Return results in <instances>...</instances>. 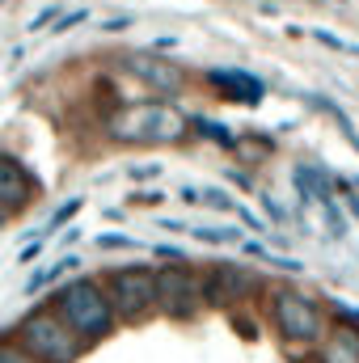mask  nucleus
Segmentation results:
<instances>
[{"mask_svg": "<svg viewBox=\"0 0 359 363\" xmlns=\"http://www.w3.org/2000/svg\"><path fill=\"white\" fill-rule=\"evenodd\" d=\"M0 363H34V359H26L17 347H0Z\"/></svg>", "mask_w": 359, "mask_h": 363, "instance_id": "4be33fe9", "label": "nucleus"}, {"mask_svg": "<svg viewBox=\"0 0 359 363\" xmlns=\"http://www.w3.org/2000/svg\"><path fill=\"white\" fill-rule=\"evenodd\" d=\"M0 224H4V211H0Z\"/></svg>", "mask_w": 359, "mask_h": 363, "instance_id": "c756f323", "label": "nucleus"}, {"mask_svg": "<svg viewBox=\"0 0 359 363\" xmlns=\"http://www.w3.org/2000/svg\"><path fill=\"white\" fill-rule=\"evenodd\" d=\"M157 300L170 317H190L203 300V283L186 267H170L165 274H157Z\"/></svg>", "mask_w": 359, "mask_h": 363, "instance_id": "39448f33", "label": "nucleus"}, {"mask_svg": "<svg viewBox=\"0 0 359 363\" xmlns=\"http://www.w3.org/2000/svg\"><path fill=\"white\" fill-rule=\"evenodd\" d=\"M275 325H279V334L292 338V342H313V338L321 334V313H317V304H313L309 296L283 291V296L275 300Z\"/></svg>", "mask_w": 359, "mask_h": 363, "instance_id": "20e7f679", "label": "nucleus"}, {"mask_svg": "<svg viewBox=\"0 0 359 363\" xmlns=\"http://www.w3.org/2000/svg\"><path fill=\"white\" fill-rule=\"evenodd\" d=\"M241 287H245V271L216 262V271L207 274V283H203V296H207L211 304H228V300H237Z\"/></svg>", "mask_w": 359, "mask_h": 363, "instance_id": "1a4fd4ad", "label": "nucleus"}, {"mask_svg": "<svg viewBox=\"0 0 359 363\" xmlns=\"http://www.w3.org/2000/svg\"><path fill=\"white\" fill-rule=\"evenodd\" d=\"M127 174H131L136 182H153V178H161V165H131Z\"/></svg>", "mask_w": 359, "mask_h": 363, "instance_id": "aec40b11", "label": "nucleus"}, {"mask_svg": "<svg viewBox=\"0 0 359 363\" xmlns=\"http://www.w3.org/2000/svg\"><path fill=\"white\" fill-rule=\"evenodd\" d=\"M263 207H267V216H275V220H283V211H279V203H275V199H267Z\"/></svg>", "mask_w": 359, "mask_h": 363, "instance_id": "bb28decb", "label": "nucleus"}, {"mask_svg": "<svg viewBox=\"0 0 359 363\" xmlns=\"http://www.w3.org/2000/svg\"><path fill=\"white\" fill-rule=\"evenodd\" d=\"M110 135L123 144H174L186 135V114L170 101H131L110 118Z\"/></svg>", "mask_w": 359, "mask_h": 363, "instance_id": "f257e3e1", "label": "nucleus"}, {"mask_svg": "<svg viewBox=\"0 0 359 363\" xmlns=\"http://www.w3.org/2000/svg\"><path fill=\"white\" fill-rule=\"evenodd\" d=\"M203 207H211V211H237V203H233L224 190H216V186L203 190Z\"/></svg>", "mask_w": 359, "mask_h": 363, "instance_id": "dca6fc26", "label": "nucleus"}, {"mask_svg": "<svg viewBox=\"0 0 359 363\" xmlns=\"http://www.w3.org/2000/svg\"><path fill=\"white\" fill-rule=\"evenodd\" d=\"M292 182H296L300 199H317L321 207L330 203V174H326L321 165H296V174H292Z\"/></svg>", "mask_w": 359, "mask_h": 363, "instance_id": "9d476101", "label": "nucleus"}, {"mask_svg": "<svg viewBox=\"0 0 359 363\" xmlns=\"http://www.w3.org/2000/svg\"><path fill=\"white\" fill-rule=\"evenodd\" d=\"M110 300L123 317H140L157 300V274L148 271H118L110 279Z\"/></svg>", "mask_w": 359, "mask_h": 363, "instance_id": "423d86ee", "label": "nucleus"}, {"mask_svg": "<svg viewBox=\"0 0 359 363\" xmlns=\"http://www.w3.org/2000/svg\"><path fill=\"white\" fill-rule=\"evenodd\" d=\"M326 220H330V228H334V237H347V220H343V211H338L334 203H326Z\"/></svg>", "mask_w": 359, "mask_h": 363, "instance_id": "6ab92c4d", "label": "nucleus"}, {"mask_svg": "<svg viewBox=\"0 0 359 363\" xmlns=\"http://www.w3.org/2000/svg\"><path fill=\"white\" fill-rule=\"evenodd\" d=\"M51 17H55V9H47V13H38V17H34V21H30V30H43V26H47V21H51Z\"/></svg>", "mask_w": 359, "mask_h": 363, "instance_id": "a878e982", "label": "nucleus"}, {"mask_svg": "<svg viewBox=\"0 0 359 363\" xmlns=\"http://www.w3.org/2000/svg\"><path fill=\"white\" fill-rule=\"evenodd\" d=\"M85 21V9H77V13H68V17H60V26H55V34H68L72 26H81Z\"/></svg>", "mask_w": 359, "mask_h": 363, "instance_id": "412c9836", "label": "nucleus"}, {"mask_svg": "<svg viewBox=\"0 0 359 363\" xmlns=\"http://www.w3.org/2000/svg\"><path fill=\"white\" fill-rule=\"evenodd\" d=\"M347 207H351V216L359 220V194H347Z\"/></svg>", "mask_w": 359, "mask_h": 363, "instance_id": "cd10ccee", "label": "nucleus"}, {"mask_svg": "<svg viewBox=\"0 0 359 363\" xmlns=\"http://www.w3.org/2000/svg\"><path fill=\"white\" fill-rule=\"evenodd\" d=\"M127 68L140 77V81H148L153 89H165V93H178L182 89V72L174 64H165V60H153V55H131L127 60Z\"/></svg>", "mask_w": 359, "mask_h": 363, "instance_id": "6e6552de", "label": "nucleus"}, {"mask_svg": "<svg viewBox=\"0 0 359 363\" xmlns=\"http://www.w3.org/2000/svg\"><path fill=\"white\" fill-rule=\"evenodd\" d=\"M0 199L13 203V207H21V203L30 199V178H26L21 165L9 161V157H0Z\"/></svg>", "mask_w": 359, "mask_h": 363, "instance_id": "9b49d317", "label": "nucleus"}, {"mask_svg": "<svg viewBox=\"0 0 359 363\" xmlns=\"http://www.w3.org/2000/svg\"><path fill=\"white\" fill-rule=\"evenodd\" d=\"M182 203H203V190H194V186H182Z\"/></svg>", "mask_w": 359, "mask_h": 363, "instance_id": "393cba45", "label": "nucleus"}, {"mask_svg": "<svg viewBox=\"0 0 359 363\" xmlns=\"http://www.w3.org/2000/svg\"><path fill=\"white\" fill-rule=\"evenodd\" d=\"M207 81L224 93L228 101H245V106H258L263 101V81L250 77V72H241V68H211Z\"/></svg>", "mask_w": 359, "mask_h": 363, "instance_id": "0eeeda50", "label": "nucleus"}, {"mask_svg": "<svg viewBox=\"0 0 359 363\" xmlns=\"http://www.w3.org/2000/svg\"><path fill=\"white\" fill-rule=\"evenodd\" d=\"M55 308H60V317H64V325L68 330H77V334H106L110 330V300L101 296V287L89 283V279H77V283H68L60 296H55Z\"/></svg>", "mask_w": 359, "mask_h": 363, "instance_id": "f03ea898", "label": "nucleus"}, {"mask_svg": "<svg viewBox=\"0 0 359 363\" xmlns=\"http://www.w3.org/2000/svg\"><path fill=\"white\" fill-rule=\"evenodd\" d=\"M194 131L203 135V140H211V144H220V148H237L241 144V135H233L224 123H216V118H194Z\"/></svg>", "mask_w": 359, "mask_h": 363, "instance_id": "ddd939ff", "label": "nucleus"}, {"mask_svg": "<svg viewBox=\"0 0 359 363\" xmlns=\"http://www.w3.org/2000/svg\"><path fill=\"white\" fill-rule=\"evenodd\" d=\"M326 363H359V334L355 330H338V338L326 351Z\"/></svg>", "mask_w": 359, "mask_h": 363, "instance_id": "f8f14e48", "label": "nucleus"}, {"mask_svg": "<svg viewBox=\"0 0 359 363\" xmlns=\"http://www.w3.org/2000/svg\"><path fill=\"white\" fill-rule=\"evenodd\" d=\"M72 267H77V258H60V262H51L47 271H38L34 279H30V283H26V291H30V296H34V291H43L47 283H55L60 274H64V271H72Z\"/></svg>", "mask_w": 359, "mask_h": 363, "instance_id": "2eb2a0df", "label": "nucleus"}, {"mask_svg": "<svg viewBox=\"0 0 359 363\" xmlns=\"http://www.w3.org/2000/svg\"><path fill=\"white\" fill-rule=\"evenodd\" d=\"M351 317H355V321H359V308H355V313H351Z\"/></svg>", "mask_w": 359, "mask_h": 363, "instance_id": "c85d7f7f", "label": "nucleus"}, {"mask_svg": "<svg viewBox=\"0 0 359 363\" xmlns=\"http://www.w3.org/2000/svg\"><path fill=\"white\" fill-rule=\"evenodd\" d=\"M194 241H203V245H241V228H194L190 233Z\"/></svg>", "mask_w": 359, "mask_h": 363, "instance_id": "4468645a", "label": "nucleus"}, {"mask_svg": "<svg viewBox=\"0 0 359 363\" xmlns=\"http://www.w3.org/2000/svg\"><path fill=\"white\" fill-rule=\"evenodd\" d=\"M131 203H144V207H153V203H161V194H157V190H140Z\"/></svg>", "mask_w": 359, "mask_h": 363, "instance_id": "b1692460", "label": "nucleus"}, {"mask_svg": "<svg viewBox=\"0 0 359 363\" xmlns=\"http://www.w3.org/2000/svg\"><path fill=\"white\" fill-rule=\"evenodd\" d=\"M21 334H26V347H30V355H34V359L72 363V355H77V347H72V338H68V325H64L60 317H51V313L30 317Z\"/></svg>", "mask_w": 359, "mask_h": 363, "instance_id": "7ed1b4c3", "label": "nucleus"}, {"mask_svg": "<svg viewBox=\"0 0 359 363\" xmlns=\"http://www.w3.org/2000/svg\"><path fill=\"white\" fill-rule=\"evenodd\" d=\"M81 207H85V203H81V199H68V203H64V207H60V211H55V216H51V228H60V224H68V220H72V216H77V211H81Z\"/></svg>", "mask_w": 359, "mask_h": 363, "instance_id": "a211bd4d", "label": "nucleus"}, {"mask_svg": "<svg viewBox=\"0 0 359 363\" xmlns=\"http://www.w3.org/2000/svg\"><path fill=\"white\" fill-rule=\"evenodd\" d=\"M101 250H136V237H118V233H101L97 237Z\"/></svg>", "mask_w": 359, "mask_h": 363, "instance_id": "f3484780", "label": "nucleus"}, {"mask_svg": "<svg viewBox=\"0 0 359 363\" xmlns=\"http://www.w3.org/2000/svg\"><path fill=\"white\" fill-rule=\"evenodd\" d=\"M131 26V17H114V21H101V30L106 34H118V30H127Z\"/></svg>", "mask_w": 359, "mask_h": 363, "instance_id": "5701e85b", "label": "nucleus"}]
</instances>
